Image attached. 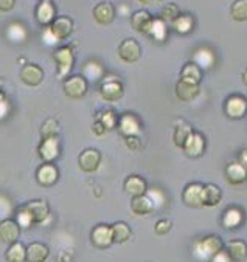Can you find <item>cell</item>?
I'll return each instance as SVG.
<instances>
[{"mask_svg": "<svg viewBox=\"0 0 247 262\" xmlns=\"http://www.w3.org/2000/svg\"><path fill=\"white\" fill-rule=\"evenodd\" d=\"M221 250H224V244L221 237L215 234H210V236H205L199 241H196L193 245V254L197 259H202V260L212 259Z\"/></svg>", "mask_w": 247, "mask_h": 262, "instance_id": "cell-1", "label": "cell"}, {"mask_svg": "<svg viewBox=\"0 0 247 262\" xmlns=\"http://www.w3.org/2000/svg\"><path fill=\"white\" fill-rule=\"evenodd\" d=\"M53 59L56 62V76L59 79H67L72 69H73V64H75V53H73V48L70 45H63V47H58L55 51H53Z\"/></svg>", "mask_w": 247, "mask_h": 262, "instance_id": "cell-2", "label": "cell"}, {"mask_svg": "<svg viewBox=\"0 0 247 262\" xmlns=\"http://www.w3.org/2000/svg\"><path fill=\"white\" fill-rule=\"evenodd\" d=\"M22 208H24V211L28 214L33 225L44 224L48 217H50V206H48V203L45 200H40V199L30 200Z\"/></svg>", "mask_w": 247, "mask_h": 262, "instance_id": "cell-3", "label": "cell"}, {"mask_svg": "<svg viewBox=\"0 0 247 262\" xmlns=\"http://www.w3.org/2000/svg\"><path fill=\"white\" fill-rule=\"evenodd\" d=\"M37 154L44 160V163H53L59 154H61V141H59V135L58 137H48V138H42L40 144L37 147Z\"/></svg>", "mask_w": 247, "mask_h": 262, "instance_id": "cell-4", "label": "cell"}, {"mask_svg": "<svg viewBox=\"0 0 247 262\" xmlns=\"http://www.w3.org/2000/svg\"><path fill=\"white\" fill-rule=\"evenodd\" d=\"M224 114L230 120H241L247 115V99L242 95H230L224 102Z\"/></svg>", "mask_w": 247, "mask_h": 262, "instance_id": "cell-5", "label": "cell"}, {"mask_svg": "<svg viewBox=\"0 0 247 262\" xmlns=\"http://www.w3.org/2000/svg\"><path fill=\"white\" fill-rule=\"evenodd\" d=\"M63 90H64V93L69 98L79 99V98H83L87 93V90H89V81L83 75L69 76L63 82Z\"/></svg>", "mask_w": 247, "mask_h": 262, "instance_id": "cell-6", "label": "cell"}, {"mask_svg": "<svg viewBox=\"0 0 247 262\" xmlns=\"http://www.w3.org/2000/svg\"><path fill=\"white\" fill-rule=\"evenodd\" d=\"M118 58L126 64H134L141 58V45L138 40L128 37L118 45Z\"/></svg>", "mask_w": 247, "mask_h": 262, "instance_id": "cell-7", "label": "cell"}, {"mask_svg": "<svg viewBox=\"0 0 247 262\" xmlns=\"http://www.w3.org/2000/svg\"><path fill=\"white\" fill-rule=\"evenodd\" d=\"M90 241L96 248H109L114 244V234H112V227L106 224L96 225L92 233H90Z\"/></svg>", "mask_w": 247, "mask_h": 262, "instance_id": "cell-8", "label": "cell"}, {"mask_svg": "<svg viewBox=\"0 0 247 262\" xmlns=\"http://www.w3.org/2000/svg\"><path fill=\"white\" fill-rule=\"evenodd\" d=\"M73 20L69 17V16H58L52 25L48 27V31H50V34L55 37V40H64L67 37H70V34L73 33Z\"/></svg>", "mask_w": 247, "mask_h": 262, "instance_id": "cell-9", "label": "cell"}, {"mask_svg": "<svg viewBox=\"0 0 247 262\" xmlns=\"http://www.w3.org/2000/svg\"><path fill=\"white\" fill-rule=\"evenodd\" d=\"M100 163H101V154L100 150H96L93 147L84 149L78 157V165L84 172H95L100 168Z\"/></svg>", "mask_w": 247, "mask_h": 262, "instance_id": "cell-10", "label": "cell"}, {"mask_svg": "<svg viewBox=\"0 0 247 262\" xmlns=\"http://www.w3.org/2000/svg\"><path fill=\"white\" fill-rule=\"evenodd\" d=\"M202 191H204V185L202 183H188L182 192V200L187 206L190 208H202L204 202H202Z\"/></svg>", "mask_w": 247, "mask_h": 262, "instance_id": "cell-11", "label": "cell"}, {"mask_svg": "<svg viewBox=\"0 0 247 262\" xmlns=\"http://www.w3.org/2000/svg\"><path fill=\"white\" fill-rule=\"evenodd\" d=\"M205 137L201 132H194L188 137L185 146H183V152L190 159H199V157L205 152Z\"/></svg>", "mask_w": 247, "mask_h": 262, "instance_id": "cell-12", "label": "cell"}, {"mask_svg": "<svg viewBox=\"0 0 247 262\" xmlns=\"http://www.w3.org/2000/svg\"><path fill=\"white\" fill-rule=\"evenodd\" d=\"M20 225L17 224V221L14 219H4L0 221V241L7 245L16 244L20 237Z\"/></svg>", "mask_w": 247, "mask_h": 262, "instance_id": "cell-13", "label": "cell"}, {"mask_svg": "<svg viewBox=\"0 0 247 262\" xmlns=\"http://www.w3.org/2000/svg\"><path fill=\"white\" fill-rule=\"evenodd\" d=\"M34 16H36V20L44 25V27H50L52 22L56 19V7L52 0H40L36 7V11H34Z\"/></svg>", "mask_w": 247, "mask_h": 262, "instance_id": "cell-14", "label": "cell"}, {"mask_svg": "<svg viewBox=\"0 0 247 262\" xmlns=\"http://www.w3.org/2000/svg\"><path fill=\"white\" fill-rule=\"evenodd\" d=\"M123 93H125V89H123L121 81L118 79H106L100 85V95L105 101L115 102L123 98Z\"/></svg>", "mask_w": 247, "mask_h": 262, "instance_id": "cell-15", "label": "cell"}, {"mask_svg": "<svg viewBox=\"0 0 247 262\" xmlns=\"http://www.w3.org/2000/svg\"><path fill=\"white\" fill-rule=\"evenodd\" d=\"M59 179V171L53 163H42L36 171V180L40 186H53Z\"/></svg>", "mask_w": 247, "mask_h": 262, "instance_id": "cell-16", "label": "cell"}, {"mask_svg": "<svg viewBox=\"0 0 247 262\" xmlns=\"http://www.w3.org/2000/svg\"><path fill=\"white\" fill-rule=\"evenodd\" d=\"M20 81L25 84V85H30V87H36L39 85L42 81H44V70L36 66V64H25L22 69H20Z\"/></svg>", "mask_w": 247, "mask_h": 262, "instance_id": "cell-17", "label": "cell"}, {"mask_svg": "<svg viewBox=\"0 0 247 262\" xmlns=\"http://www.w3.org/2000/svg\"><path fill=\"white\" fill-rule=\"evenodd\" d=\"M118 130L123 137H134L141 132V123L134 114H123L118 118Z\"/></svg>", "mask_w": 247, "mask_h": 262, "instance_id": "cell-18", "label": "cell"}, {"mask_svg": "<svg viewBox=\"0 0 247 262\" xmlns=\"http://www.w3.org/2000/svg\"><path fill=\"white\" fill-rule=\"evenodd\" d=\"M92 16H93V19H95L96 24H100V25H109L115 19V8L109 2H100L98 5L93 7Z\"/></svg>", "mask_w": 247, "mask_h": 262, "instance_id": "cell-19", "label": "cell"}, {"mask_svg": "<svg viewBox=\"0 0 247 262\" xmlns=\"http://www.w3.org/2000/svg\"><path fill=\"white\" fill-rule=\"evenodd\" d=\"M145 34L150 36L157 43H163L168 39V24L165 20H162L160 17H156L150 22Z\"/></svg>", "mask_w": 247, "mask_h": 262, "instance_id": "cell-20", "label": "cell"}, {"mask_svg": "<svg viewBox=\"0 0 247 262\" xmlns=\"http://www.w3.org/2000/svg\"><path fill=\"white\" fill-rule=\"evenodd\" d=\"M174 92H176L177 99H180L183 102H188V101H193L194 98H197V95L201 93V85L194 84V82L183 81V79H179L176 87H174Z\"/></svg>", "mask_w": 247, "mask_h": 262, "instance_id": "cell-21", "label": "cell"}, {"mask_svg": "<svg viewBox=\"0 0 247 262\" xmlns=\"http://www.w3.org/2000/svg\"><path fill=\"white\" fill-rule=\"evenodd\" d=\"M131 209H132V213L137 214V216H148V214H151L156 209V203H154V200L150 195L143 194V195L132 197Z\"/></svg>", "mask_w": 247, "mask_h": 262, "instance_id": "cell-22", "label": "cell"}, {"mask_svg": "<svg viewBox=\"0 0 247 262\" xmlns=\"http://www.w3.org/2000/svg\"><path fill=\"white\" fill-rule=\"evenodd\" d=\"M225 179L230 185H242L247 180V168L239 162H232L225 166Z\"/></svg>", "mask_w": 247, "mask_h": 262, "instance_id": "cell-23", "label": "cell"}, {"mask_svg": "<svg viewBox=\"0 0 247 262\" xmlns=\"http://www.w3.org/2000/svg\"><path fill=\"white\" fill-rule=\"evenodd\" d=\"M123 189L126 194H129L131 197H137V195H143L146 194L148 189V183L143 177L140 176H129L126 177L125 183H123Z\"/></svg>", "mask_w": 247, "mask_h": 262, "instance_id": "cell-24", "label": "cell"}, {"mask_svg": "<svg viewBox=\"0 0 247 262\" xmlns=\"http://www.w3.org/2000/svg\"><path fill=\"white\" fill-rule=\"evenodd\" d=\"M48 254H50V250L42 242H31L27 247V262H45Z\"/></svg>", "mask_w": 247, "mask_h": 262, "instance_id": "cell-25", "label": "cell"}, {"mask_svg": "<svg viewBox=\"0 0 247 262\" xmlns=\"http://www.w3.org/2000/svg\"><path fill=\"white\" fill-rule=\"evenodd\" d=\"M244 222V213L241 211V208L232 206L225 209V213L222 216V227L227 230H235Z\"/></svg>", "mask_w": 247, "mask_h": 262, "instance_id": "cell-26", "label": "cell"}, {"mask_svg": "<svg viewBox=\"0 0 247 262\" xmlns=\"http://www.w3.org/2000/svg\"><path fill=\"white\" fill-rule=\"evenodd\" d=\"M193 134V129L188 123H185L183 120H179L176 124H174V132H173V143L176 147L179 149H183L188 137Z\"/></svg>", "mask_w": 247, "mask_h": 262, "instance_id": "cell-27", "label": "cell"}, {"mask_svg": "<svg viewBox=\"0 0 247 262\" xmlns=\"http://www.w3.org/2000/svg\"><path fill=\"white\" fill-rule=\"evenodd\" d=\"M221 200H222V191H221L219 186H216V185H213V183L204 185V191H202V202H204V206H207V208L216 206Z\"/></svg>", "mask_w": 247, "mask_h": 262, "instance_id": "cell-28", "label": "cell"}, {"mask_svg": "<svg viewBox=\"0 0 247 262\" xmlns=\"http://www.w3.org/2000/svg\"><path fill=\"white\" fill-rule=\"evenodd\" d=\"M153 19H154V17L151 16V13L148 11V10H138V11H135V13L131 16V27H132L135 31L145 34L148 25H150V22H151Z\"/></svg>", "mask_w": 247, "mask_h": 262, "instance_id": "cell-29", "label": "cell"}, {"mask_svg": "<svg viewBox=\"0 0 247 262\" xmlns=\"http://www.w3.org/2000/svg\"><path fill=\"white\" fill-rule=\"evenodd\" d=\"M180 79L188 81V82H194V84H201L202 69L196 62H187L180 70Z\"/></svg>", "mask_w": 247, "mask_h": 262, "instance_id": "cell-30", "label": "cell"}, {"mask_svg": "<svg viewBox=\"0 0 247 262\" xmlns=\"http://www.w3.org/2000/svg\"><path fill=\"white\" fill-rule=\"evenodd\" d=\"M227 253L232 259V262H242L247 257V244L244 241L235 239L229 242Z\"/></svg>", "mask_w": 247, "mask_h": 262, "instance_id": "cell-31", "label": "cell"}, {"mask_svg": "<svg viewBox=\"0 0 247 262\" xmlns=\"http://www.w3.org/2000/svg\"><path fill=\"white\" fill-rule=\"evenodd\" d=\"M105 75V69L103 66L95 61V59H90L84 64L83 67V76L87 79V81H100Z\"/></svg>", "mask_w": 247, "mask_h": 262, "instance_id": "cell-32", "label": "cell"}, {"mask_svg": "<svg viewBox=\"0 0 247 262\" xmlns=\"http://www.w3.org/2000/svg\"><path fill=\"white\" fill-rule=\"evenodd\" d=\"M171 28L179 34H188L194 28V17L188 13H180V16L171 24Z\"/></svg>", "mask_w": 247, "mask_h": 262, "instance_id": "cell-33", "label": "cell"}, {"mask_svg": "<svg viewBox=\"0 0 247 262\" xmlns=\"http://www.w3.org/2000/svg\"><path fill=\"white\" fill-rule=\"evenodd\" d=\"M7 262H27V247L20 242L8 245L5 253Z\"/></svg>", "mask_w": 247, "mask_h": 262, "instance_id": "cell-34", "label": "cell"}, {"mask_svg": "<svg viewBox=\"0 0 247 262\" xmlns=\"http://www.w3.org/2000/svg\"><path fill=\"white\" fill-rule=\"evenodd\" d=\"M111 227H112V234H114V244H125L131 239L132 231L126 222H115Z\"/></svg>", "mask_w": 247, "mask_h": 262, "instance_id": "cell-35", "label": "cell"}, {"mask_svg": "<svg viewBox=\"0 0 247 262\" xmlns=\"http://www.w3.org/2000/svg\"><path fill=\"white\" fill-rule=\"evenodd\" d=\"M118 115L115 114V111H112V109H105V111H101V112H98L96 114V120L100 121L105 127H106V130L109 132V130H114L115 127H118Z\"/></svg>", "mask_w": 247, "mask_h": 262, "instance_id": "cell-36", "label": "cell"}, {"mask_svg": "<svg viewBox=\"0 0 247 262\" xmlns=\"http://www.w3.org/2000/svg\"><path fill=\"white\" fill-rule=\"evenodd\" d=\"M194 62L201 69H205V67L210 69L215 64V55L209 48H199V50H196V53H194Z\"/></svg>", "mask_w": 247, "mask_h": 262, "instance_id": "cell-37", "label": "cell"}, {"mask_svg": "<svg viewBox=\"0 0 247 262\" xmlns=\"http://www.w3.org/2000/svg\"><path fill=\"white\" fill-rule=\"evenodd\" d=\"M230 16L235 22L247 20V0H235L230 7Z\"/></svg>", "mask_w": 247, "mask_h": 262, "instance_id": "cell-38", "label": "cell"}, {"mask_svg": "<svg viewBox=\"0 0 247 262\" xmlns=\"http://www.w3.org/2000/svg\"><path fill=\"white\" fill-rule=\"evenodd\" d=\"M59 134V123L55 118H48L42 123L40 126V137L48 138V137H58Z\"/></svg>", "mask_w": 247, "mask_h": 262, "instance_id": "cell-39", "label": "cell"}, {"mask_svg": "<svg viewBox=\"0 0 247 262\" xmlns=\"http://www.w3.org/2000/svg\"><path fill=\"white\" fill-rule=\"evenodd\" d=\"M179 16H180V10H179V7L176 4H168L160 11V19L165 20L168 25H171Z\"/></svg>", "mask_w": 247, "mask_h": 262, "instance_id": "cell-40", "label": "cell"}, {"mask_svg": "<svg viewBox=\"0 0 247 262\" xmlns=\"http://www.w3.org/2000/svg\"><path fill=\"white\" fill-rule=\"evenodd\" d=\"M171 228H173V222L170 219H160L154 225V231L157 234H167Z\"/></svg>", "mask_w": 247, "mask_h": 262, "instance_id": "cell-41", "label": "cell"}, {"mask_svg": "<svg viewBox=\"0 0 247 262\" xmlns=\"http://www.w3.org/2000/svg\"><path fill=\"white\" fill-rule=\"evenodd\" d=\"M125 143H126V147L131 149V150H138L141 149V140L138 138V135H134V137H125Z\"/></svg>", "mask_w": 247, "mask_h": 262, "instance_id": "cell-42", "label": "cell"}, {"mask_svg": "<svg viewBox=\"0 0 247 262\" xmlns=\"http://www.w3.org/2000/svg\"><path fill=\"white\" fill-rule=\"evenodd\" d=\"M210 260H212V262H232V259H230L229 253H227V251H224V250H221L219 253H216Z\"/></svg>", "mask_w": 247, "mask_h": 262, "instance_id": "cell-43", "label": "cell"}, {"mask_svg": "<svg viewBox=\"0 0 247 262\" xmlns=\"http://www.w3.org/2000/svg\"><path fill=\"white\" fill-rule=\"evenodd\" d=\"M92 132L96 135V137H101V135H105L108 130H106V127L100 123V121H98V120H95V123L92 124Z\"/></svg>", "mask_w": 247, "mask_h": 262, "instance_id": "cell-44", "label": "cell"}, {"mask_svg": "<svg viewBox=\"0 0 247 262\" xmlns=\"http://www.w3.org/2000/svg\"><path fill=\"white\" fill-rule=\"evenodd\" d=\"M16 0H0V11L2 13H8L14 8Z\"/></svg>", "mask_w": 247, "mask_h": 262, "instance_id": "cell-45", "label": "cell"}, {"mask_svg": "<svg viewBox=\"0 0 247 262\" xmlns=\"http://www.w3.org/2000/svg\"><path fill=\"white\" fill-rule=\"evenodd\" d=\"M8 107H10L8 101H7V99H0V118L4 117V114H2V112H7V111H8Z\"/></svg>", "mask_w": 247, "mask_h": 262, "instance_id": "cell-46", "label": "cell"}, {"mask_svg": "<svg viewBox=\"0 0 247 262\" xmlns=\"http://www.w3.org/2000/svg\"><path fill=\"white\" fill-rule=\"evenodd\" d=\"M239 163H242L247 168V149L241 150V154H239Z\"/></svg>", "mask_w": 247, "mask_h": 262, "instance_id": "cell-47", "label": "cell"}, {"mask_svg": "<svg viewBox=\"0 0 247 262\" xmlns=\"http://www.w3.org/2000/svg\"><path fill=\"white\" fill-rule=\"evenodd\" d=\"M141 5H156V4H160L162 0H138Z\"/></svg>", "mask_w": 247, "mask_h": 262, "instance_id": "cell-48", "label": "cell"}, {"mask_svg": "<svg viewBox=\"0 0 247 262\" xmlns=\"http://www.w3.org/2000/svg\"><path fill=\"white\" fill-rule=\"evenodd\" d=\"M242 81L247 84V70H244V73H242Z\"/></svg>", "mask_w": 247, "mask_h": 262, "instance_id": "cell-49", "label": "cell"}]
</instances>
